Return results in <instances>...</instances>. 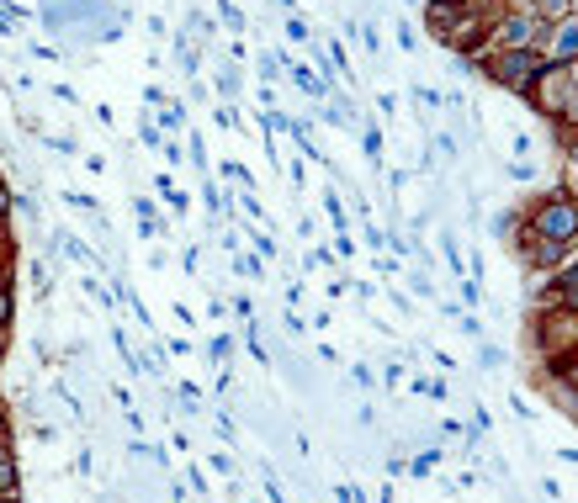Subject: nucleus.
I'll use <instances>...</instances> for the list:
<instances>
[{
	"label": "nucleus",
	"mask_w": 578,
	"mask_h": 503,
	"mask_svg": "<svg viewBox=\"0 0 578 503\" xmlns=\"http://www.w3.org/2000/svg\"><path fill=\"white\" fill-rule=\"evenodd\" d=\"M547 302H552V308H568V313H578V265L557 271V286L547 291Z\"/></svg>",
	"instance_id": "nucleus-6"
},
{
	"label": "nucleus",
	"mask_w": 578,
	"mask_h": 503,
	"mask_svg": "<svg viewBox=\"0 0 578 503\" xmlns=\"http://www.w3.org/2000/svg\"><path fill=\"white\" fill-rule=\"evenodd\" d=\"M16 493V466H11V455H0V499H11Z\"/></svg>",
	"instance_id": "nucleus-9"
},
{
	"label": "nucleus",
	"mask_w": 578,
	"mask_h": 503,
	"mask_svg": "<svg viewBox=\"0 0 578 503\" xmlns=\"http://www.w3.org/2000/svg\"><path fill=\"white\" fill-rule=\"evenodd\" d=\"M536 69H541V54L536 48H499V54L483 58V74L499 80V85H510V91H521V96H525V85H530Z\"/></svg>",
	"instance_id": "nucleus-2"
},
{
	"label": "nucleus",
	"mask_w": 578,
	"mask_h": 503,
	"mask_svg": "<svg viewBox=\"0 0 578 503\" xmlns=\"http://www.w3.org/2000/svg\"><path fill=\"white\" fill-rule=\"evenodd\" d=\"M0 355H5V329H0Z\"/></svg>",
	"instance_id": "nucleus-13"
},
{
	"label": "nucleus",
	"mask_w": 578,
	"mask_h": 503,
	"mask_svg": "<svg viewBox=\"0 0 578 503\" xmlns=\"http://www.w3.org/2000/svg\"><path fill=\"white\" fill-rule=\"evenodd\" d=\"M541 32H547V22H541L536 11H515V16H504V22L494 27V38H499L504 48H530Z\"/></svg>",
	"instance_id": "nucleus-3"
},
{
	"label": "nucleus",
	"mask_w": 578,
	"mask_h": 503,
	"mask_svg": "<svg viewBox=\"0 0 578 503\" xmlns=\"http://www.w3.org/2000/svg\"><path fill=\"white\" fill-rule=\"evenodd\" d=\"M525 255H536L530 265H541V271L563 265V244H557V238H541V233H525Z\"/></svg>",
	"instance_id": "nucleus-5"
},
{
	"label": "nucleus",
	"mask_w": 578,
	"mask_h": 503,
	"mask_svg": "<svg viewBox=\"0 0 578 503\" xmlns=\"http://www.w3.org/2000/svg\"><path fill=\"white\" fill-rule=\"evenodd\" d=\"M0 429H5V419H0Z\"/></svg>",
	"instance_id": "nucleus-15"
},
{
	"label": "nucleus",
	"mask_w": 578,
	"mask_h": 503,
	"mask_svg": "<svg viewBox=\"0 0 578 503\" xmlns=\"http://www.w3.org/2000/svg\"><path fill=\"white\" fill-rule=\"evenodd\" d=\"M530 5H536V16H541V22H557V16L568 11V0H530Z\"/></svg>",
	"instance_id": "nucleus-10"
},
{
	"label": "nucleus",
	"mask_w": 578,
	"mask_h": 503,
	"mask_svg": "<svg viewBox=\"0 0 578 503\" xmlns=\"http://www.w3.org/2000/svg\"><path fill=\"white\" fill-rule=\"evenodd\" d=\"M530 233H541V238H557V244H568L578 238V202L568 191H552L536 212H530Z\"/></svg>",
	"instance_id": "nucleus-1"
},
{
	"label": "nucleus",
	"mask_w": 578,
	"mask_h": 503,
	"mask_svg": "<svg viewBox=\"0 0 578 503\" xmlns=\"http://www.w3.org/2000/svg\"><path fill=\"white\" fill-rule=\"evenodd\" d=\"M552 58H557V64H574V58H578V27H563V32H557Z\"/></svg>",
	"instance_id": "nucleus-8"
},
{
	"label": "nucleus",
	"mask_w": 578,
	"mask_h": 503,
	"mask_svg": "<svg viewBox=\"0 0 578 503\" xmlns=\"http://www.w3.org/2000/svg\"><path fill=\"white\" fill-rule=\"evenodd\" d=\"M462 11H467V0H430V27H435V38H441Z\"/></svg>",
	"instance_id": "nucleus-7"
},
{
	"label": "nucleus",
	"mask_w": 578,
	"mask_h": 503,
	"mask_svg": "<svg viewBox=\"0 0 578 503\" xmlns=\"http://www.w3.org/2000/svg\"><path fill=\"white\" fill-rule=\"evenodd\" d=\"M11 302H16V297H11V286H0V329L11 324Z\"/></svg>",
	"instance_id": "nucleus-11"
},
{
	"label": "nucleus",
	"mask_w": 578,
	"mask_h": 503,
	"mask_svg": "<svg viewBox=\"0 0 578 503\" xmlns=\"http://www.w3.org/2000/svg\"><path fill=\"white\" fill-rule=\"evenodd\" d=\"M0 286H5V271H0Z\"/></svg>",
	"instance_id": "nucleus-14"
},
{
	"label": "nucleus",
	"mask_w": 578,
	"mask_h": 503,
	"mask_svg": "<svg viewBox=\"0 0 578 503\" xmlns=\"http://www.w3.org/2000/svg\"><path fill=\"white\" fill-rule=\"evenodd\" d=\"M568 154H574V160H578V138H574V143H568Z\"/></svg>",
	"instance_id": "nucleus-12"
},
{
	"label": "nucleus",
	"mask_w": 578,
	"mask_h": 503,
	"mask_svg": "<svg viewBox=\"0 0 578 503\" xmlns=\"http://www.w3.org/2000/svg\"><path fill=\"white\" fill-rule=\"evenodd\" d=\"M536 334H541V344H547V350H574V344H578V313H568V308L547 313Z\"/></svg>",
	"instance_id": "nucleus-4"
}]
</instances>
